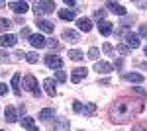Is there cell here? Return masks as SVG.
I'll return each instance as SVG.
<instances>
[{
  "mask_svg": "<svg viewBox=\"0 0 147 131\" xmlns=\"http://www.w3.org/2000/svg\"><path fill=\"white\" fill-rule=\"evenodd\" d=\"M143 112V100L134 98H118L110 106V118L114 123H125L129 118Z\"/></svg>",
  "mask_w": 147,
  "mask_h": 131,
  "instance_id": "cell-1",
  "label": "cell"
},
{
  "mask_svg": "<svg viewBox=\"0 0 147 131\" xmlns=\"http://www.w3.org/2000/svg\"><path fill=\"white\" fill-rule=\"evenodd\" d=\"M55 10V2H49V0H39L34 4V12L35 16H43V14H51Z\"/></svg>",
  "mask_w": 147,
  "mask_h": 131,
  "instance_id": "cell-2",
  "label": "cell"
},
{
  "mask_svg": "<svg viewBox=\"0 0 147 131\" xmlns=\"http://www.w3.org/2000/svg\"><path fill=\"white\" fill-rule=\"evenodd\" d=\"M24 88H26L28 92H32L34 96H37V98H39V94H41V92H39V86H37V80H35L34 75H26V77H24Z\"/></svg>",
  "mask_w": 147,
  "mask_h": 131,
  "instance_id": "cell-3",
  "label": "cell"
},
{
  "mask_svg": "<svg viewBox=\"0 0 147 131\" xmlns=\"http://www.w3.org/2000/svg\"><path fill=\"white\" fill-rule=\"evenodd\" d=\"M28 41H30V45L35 47V49H41V47H45V45H47V39L41 35V33H32Z\"/></svg>",
  "mask_w": 147,
  "mask_h": 131,
  "instance_id": "cell-4",
  "label": "cell"
},
{
  "mask_svg": "<svg viewBox=\"0 0 147 131\" xmlns=\"http://www.w3.org/2000/svg\"><path fill=\"white\" fill-rule=\"evenodd\" d=\"M45 65L49 67V69H57V71H61V67H63V59L57 57V55H45Z\"/></svg>",
  "mask_w": 147,
  "mask_h": 131,
  "instance_id": "cell-5",
  "label": "cell"
},
{
  "mask_svg": "<svg viewBox=\"0 0 147 131\" xmlns=\"http://www.w3.org/2000/svg\"><path fill=\"white\" fill-rule=\"evenodd\" d=\"M94 71L98 73V75H110L114 71V67L110 63H106V61H96L94 63Z\"/></svg>",
  "mask_w": 147,
  "mask_h": 131,
  "instance_id": "cell-6",
  "label": "cell"
},
{
  "mask_svg": "<svg viewBox=\"0 0 147 131\" xmlns=\"http://www.w3.org/2000/svg\"><path fill=\"white\" fill-rule=\"evenodd\" d=\"M124 39H125V45L129 47V49H137L139 47V35L134 32H127L124 35Z\"/></svg>",
  "mask_w": 147,
  "mask_h": 131,
  "instance_id": "cell-7",
  "label": "cell"
},
{
  "mask_svg": "<svg viewBox=\"0 0 147 131\" xmlns=\"http://www.w3.org/2000/svg\"><path fill=\"white\" fill-rule=\"evenodd\" d=\"M86 73H88V69L86 67H77V69H73V75H71V80L75 82V84H79L82 78L86 77Z\"/></svg>",
  "mask_w": 147,
  "mask_h": 131,
  "instance_id": "cell-8",
  "label": "cell"
},
{
  "mask_svg": "<svg viewBox=\"0 0 147 131\" xmlns=\"http://www.w3.org/2000/svg\"><path fill=\"white\" fill-rule=\"evenodd\" d=\"M16 43H18V37L12 35V33H4V35L0 37V45H2V47H14Z\"/></svg>",
  "mask_w": 147,
  "mask_h": 131,
  "instance_id": "cell-9",
  "label": "cell"
},
{
  "mask_svg": "<svg viewBox=\"0 0 147 131\" xmlns=\"http://www.w3.org/2000/svg\"><path fill=\"white\" fill-rule=\"evenodd\" d=\"M122 78L127 80V82H137V84H141V82L145 80V77H143V75H139V73H124Z\"/></svg>",
  "mask_w": 147,
  "mask_h": 131,
  "instance_id": "cell-10",
  "label": "cell"
},
{
  "mask_svg": "<svg viewBox=\"0 0 147 131\" xmlns=\"http://www.w3.org/2000/svg\"><path fill=\"white\" fill-rule=\"evenodd\" d=\"M37 28L41 30V32H45V33H53V22H49V20H41V18H37Z\"/></svg>",
  "mask_w": 147,
  "mask_h": 131,
  "instance_id": "cell-11",
  "label": "cell"
},
{
  "mask_svg": "<svg viewBox=\"0 0 147 131\" xmlns=\"http://www.w3.org/2000/svg\"><path fill=\"white\" fill-rule=\"evenodd\" d=\"M61 37H63L65 41H69V43H77V41H80V35L77 32H73V30H65Z\"/></svg>",
  "mask_w": 147,
  "mask_h": 131,
  "instance_id": "cell-12",
  "label": "cell"
},
{
  "mask_svg": "<svg viewBox=\"0 0 147 131\" xmlns=\"http://www.w3.org/2000/svg\"><path fill=\"white\" fill-rule=\"evenodd\" d=\"M8 6H10V10H14L16 14H26L28 8H30V6H28V2H10Z\"/></svg>",
  "mask_w": 147,
  "mask_h": 131,
  "instance_id": "cell-13",
  "label": "cell"
},
{
  "mask_svg": "<svg viewBox=\"0 0 147 131\" xmlns=\"http://www.w3.org/2000/svg\"><path fill=\"white\" fill-rule=\"evenodd\" d=\"M98 32H100L102 35H110V33L114 32L112 22H108V20H102V22L98 24Z\"/></svg>",
  "mask_w": 147,
  "mask_h": 131,
  "instance_id": "cell-14",
  "label": "cell"
},
{
  "mask_svg": "<svg viewBox=\"0 0 147 131\" xmlns=\"http://www.w3.org/2000/svg\"><path fill=\"white\" fill-rule=\"evenodd\" d=\"M4 120L8 121V123H16L18 121V114H16V110L12 108V106H8V108L4 110Z\"/></svg>",
  "mask_w": 147,
  "mask_h": 131,
  "instance_id": "cell-15",
  "label": "cell"
},
{
  "mask_svg": "<svg viewBox=\"0 0 147 131\" xmlns=\"http://www.w3.org/2000/svg\"><path fill=\"white\" fill-rule=\"evenodd\" d=\"M77 26H79L80 32H84V33H88L92 30V22L88 18H79V20H77Z\"/></svg>",
  "mask_w": 147,
  "mask_h": 131,
  "instance_id": "cell-16",
  "label": "cell"
},
{
  "mask_svg": "<svg viewBox=\"0 0 147 131\" xmlns=\"http://www.w3.org/2000/svg\"><path fill=\"white\" fill-rule=\"evenodd\" d=\"M106 8H110V12L118 14V16H125V8L122 6V4H118V2H108Z\"/></svg>",
  "mask_w": 147,
  "mask_h": 131,
  "instance_id": "cell-17",
  "label": "cell"
},
{
  "mask_svg": "<svg viewBox=\"0 0 147 131\" xmlns=\"http://www.w3.org/2000/svg\"><path fill=\"white\" fill-rule=\"evenodd\" d=\"M43 86H45V92L49 94V96H55V94H57L55 80H53V78H45V80H43Z\"/></svg>",
  "mask_w": 147,
  "mask_h": 131,
  "instance_id": "cell-18",
  "label": "cell"
},
{
  "mask_svg": "<svg viewBox=\"0 0 147 131\" xmlns=\"http://www.w3.org/2000/svg\"><path fill=\"white\" fill-rule=\"evenodd\" d=\"M69 129V121L63 120V118H59V120L51 125V131H67Z\"/></svg>",
  "mask_w": 147,
  "mask_h": 131,
  "instance_id": "cell-19",
  "label": "cell"
},
{
  "mask_svg": "<svg viewBox=\"0 0 147 131\" xmlns=\"http://www.w3.org/2000/svg\"><path fill=\"white\" fill-rule=\"evenodd\" d=\"M22 127L28 131H37V125H35L34 118H22Z\"/></svg>",
  "mask_w": 147,
  "mask_h": 131,
  "instance_id": "cell-20",
  "label": "cell"
},
{
  "mask_svg": "<svg viewBox=\"0 0 147 131\" xmlns=\"http://www.w3.org/2000/svg\"><path fill=\"white\" fill-rule=\"evenodd\" d=\"M51 118H55V110H53V108H43L41 112H39V120L49 121Z\"/></svg>",
  "mask_w": 147,
  "mask_h": 131,
  "instance_id": "cell-21",
  "label": "cell"
},
{
  "mask_svg": "<svg viewBox=\"0 0 147 131\" xmlns=\"http://www.w3.org/2000/svg\"><path fill=\"white\" fill-rule=\"evenodd\" d=\"M75 10H69V8H63V10H59V18L61 20H67V22H71V20H75Z\"/></svg>",
  "mask_w": 147,
  "mask_h": 131,
  "instance_id": "cell-22",
  "label": "cell"
},
{
  "mask_svg": "<svg viewBox=\"0 0 147 131\" xmlns=\"http://www.w3.org/2000/svg\"><path fill=\"white\" fill-rule=\"evenodd\" d=\"M96 104H92V102H88V104H84V108H82V114H84V118H90V116H94L96 114Z\"/></svg>",
  "mask_w": 147,
  "mask_h": 131,
  "instance_id": "cell-23",
  "label": "cell"
},
{
  "mask_svg": "<svg viewBox=\"0 0 147 131\" xmlns=\"http://www.w3.org/2000/svg\"><path fill=\"white\" fill-rule=\"evenodd\" d=\"M20 73H16L14 77H12V90H14V94L16 96H20Z\"/></svg>",
  "mask_w": 147,
  "mask_h": 131,
  "instance_id": "cell-24",
  "label": "cell"
},
{
  "mask_svg": "<svg viewBox=\"0 0 147 131\" xmlns=\"http://www.w3.org/2000/svg\"><path fill=\"white\" fill-rule=\"evenodd\" d=\"M69 59H71V61H82V59H84V53L79 51V49H71V51H69Z\"/></svg>",
  "mask_w": 147,
  "mask_h": 131,
  "instance_id": "cell-25",
  "label": "cell"
},
{
  "mask_svg": "<svg viewBox=\"0 0 147 131\" xmlns=\"http://www.w3.org/2000/svg\"><path fill=\"white\" fill-rule=\"evenodd\" d=\"M12 28V22L8 20V18H0V33L6 32V30H10Z\"/></svg>",
  "mask_w": 147,
  "mask_h": 131,
  "instance_id": "cell-26",
  "label": "cell"
},
{
  "mask_svg": "<svg viewBox=\"0 0 147 131\" xmlns=\"http://www.w3.org/2000/svg\"><path fill=\"white\" fill-rule=\"evenodd\" d=\"M26 61H28L30 65H35V63H37V53H35V51H30V53H26Z\"/></svg>",
  "mask_w": 147,
  "mask_h": 131,
  "instance_id": "cell-27",
  "label": "cell"
},
{
  "mask_svg": "<svg viewBox=\"0 0 147 131\" xmlns=\"http://www.w3.org/2000/svg\"><path fill=\"white\" fill-rule=\"evenodd\" d=\"M134 22H136V18H134V16H124V20H122V28H129Z\"/></svg>",
  "mask_w": 147,
  "mask_h": 131,
  "instance_id": "cell-28",
  "label": "cell"
},
{
  "mask_svg": "<svg viewBox=\"0 0 147 131\" xmlns=\"http://www.w3.org/2000/svg\"><path fill=\"white\" fill-rule=\"evenodd\" d=\"M98 55H100V51H98L96 47H90V49H88V59L96 61V59H98Z\"/></svg>",
  "mask_w": 147,
  "mask_h": 131,
  "instance_id": "cell-29",
  "label": "cell"
},
{
  "mask_svg": "<svg viewBox=\"0 0 147 131\" xmlns=\"http://www.w3.org/2000/svg\"><path fill=\"white\" fill-rule=\"evenodd\" d=\"M116 51H118L120 55H127V53H129V47H127L125 43H120L118 47H116Z\"/></svg>",
  "mask_w": 147,
  "mask_h": 131,
  "instance_id": "cell-30",
  "label": "cell"
},
{
  "mask_svg": "<svg viewBox=\"0 0 147 131\" xmlns=\"http://www.w3.org/2000/svg\"><path fill=\"white\" fill-rule=\"evenodd\" d=\"M131 131H147V121H141V123H136Z\"/></svg>",
  "mask_w": 147,
  "mask_h": 131,
  "instance_id": "cell-31",
  "label": "cell"
},
{
  "mask_svg": "<svg viewBox=\"0 0 147 131\" xmlns=\"http://www.w3.org/2000/svg\"><path fill=\"white\" fill-rule=\"evenodd\" d=\"M102 51H104L106 55H114V53H116V49H114L110 43H104V45H102Z\"/></svg>",
  "mask_w": 147,
  "mask_h": 131,
  "instance_id": "cell-32",
  "label": "cell"
},
{
  "mask_svg": "<svg viewBox=\"0 0 147 131\" xmlns=\"http://www.w3.org/2000/svg\"><path fill=\"white\" fill-rule=\"evenodd\" d=\"M55 78L59 80V82H65V80H67V73H65V71H57Z\"/></svg>",
  "mask_w": 147,
  "mask_h": 131,
  "instance_id": "cell-33",
  "label": "cell"
},
{
  "mask_svg": "<svg viewBox=\"0 0 147 131\" xmlns=\"http://www.w3.org/2000/svg\"><path fill=\"white\" fill-rule=\"evenodd\" d=\"M104 16H106V10H96L94 12V18H96V20H104Z\"/></svg>",
  "mask_w": 147,
  "mask_h": 131,
  "instance_id": "cell-34",
  "label": "cell"
},
{
  "mask_svg": "<svg viewBox=\"0 0 147 131\" xmlns=\"http://www.w3.org/2000/svg\"><path fill=\"white\" fill-rule=\"evenodd\" d=\"M82 108H84V106H82L80 102H73V110H75L77 114H82Z\"/></svg>",
  "mask_w": 147,
  "mask_h": 131,
  "instance_id": "cell-35",
  "label": "cell"
},
{
  "mask_svg": "<svg viewBox=\"0 0 147 131\" xmlns=\"http://www.w3.org/2000/svg\"><path fill=\"white\" fill-rule=\"evenodd\" d=\"M139 37H147V24L139 26Z\"/></svg>",
  "mask_w": 147,
  "mask_h": 131,
  "instance_id": "cell-36",
  "label": "cell"
},
{
  "mask_svg": "<svg viewBox=\"0 0 147 131\" xmlns=\"http://www.w3.org/2000/svg\"><path fill=\"white\" fill-rule=\"evenodd\" d=\"M10 57H8V53L4 51V49H0V61H8Z\"/></svg>",
  "mask_w": 147,
  "mask_h": 131,
  "instance_id": "cell-37",
  "label": "cell"
},
{
  "mask_svg": "<svg viewBox=\"0 0 147 131\" xmlns=\"http://www.w3.org/2000/svg\"><path fill=\"white\" fill-rule=\"evenodd\" d=\"M6 92H8V86H6L4 82H0V96H4Z\"/></svg>",
  "mask_w": 147,
  "mask_h": 131,
  "instance_id": "cell-38",
  "label": "cell"
},
{
  "mask_svg": "<svg viewBox=\"0 0 147 131\" xmlns=\"http://www.w3.org/2000/svg\"><path fill=\"white\" fill-rule=\"evenodd\" d=\"M30 35H32V33H30V30H28V28H24L22 32H20V37H30Z\"/></svg>",
  "mask_w": 147,
  "mask_h": 131,
  "instance_id": "cell-39",
  "label": "cell"
},
{
  "mask_svg": "<svg viewBox=\"0 0 147 131\" xmlns=\"http://www.w3.org/2000/svg\"><path fill=\"white\" fill-rule=\"evenodd\" d=\"M47 45H49V47H53V49H57V47H59V43H57L55 39H49V41H47Z\"/></svg>",
  "mask_w": 147,
  "mask_h": 131,
  "instance_id": "cell-40",
  "label": "cell"
},
{
  "mask_svg": "<svg viewBox=\"0 0 147 131\" xmlns=\"http://www.w3.org/2000/svg\"><path fill=\"white\" fill-rule=\"evenodd\" d=\"M114 69H118V71H120V69H124V61H122V59H118V61H116V67H114Z\"/></svg>",
  "mask_w": 147,
  "mask_h": 131,
  "instance_id": "cell-41",
  "label": "cell"
},
{
  "mask_svg": "<svg viewBox=\"0 0 147 131\" xmlns=\"http://www.w3.org/2000/svg\"><path fill=\"white\" fill-rule=\"evenodd\" d=\"M134 92L139 94V96H145V90H143V88H134Z\"/></svg>",
  "mask_w": 147,
  "mask_h": 131,
  "instance_id": "cell-42",
  "label": "cell"
},
{
  "mask_svg": "<svg viewBox=\"0 0 147 131\" xmlns=\"http://www.w3.org/2000/svg\"><path fill=\"white\" fill-rule=\"evenodd\" d=\"M65 4H67V6H77V2H75V0H65Z\"/></svg>",
  "mask_w": 147,
  "mask_h": 131,
  "instance_id": "cell-43",
  "label": "cell"
},
{
  "mask_svg": "<svg viewBox=\"0 0 147 131\" xmlns=\"http://www.w3.org/2000/svg\"><path fill=\"white\" fill-rule=\"evenodd\" d=\"M137 6H139V8H147V2H136Z\"/></svg>",
  "mask_w": 147,
  "mask_h": 131,
  "instance_id": "cell-44",
  "label": "cell"
},
{
  "mask_svg": "<svg viewBox=\"0 0 147 131\" xmlns=\"http://www.w3.org/2000/svg\"><path fill=\"white\" fill-rule=\"evenodd\" d=\"M143 53H145V55H147V45H145V47H143Z\"/></svg>",
  "mask_w": 147,
  "mask_h": 131,
  "instance_id": "cell-45",
  "label": "cell"
},
{
  "mask_svg": "<svg viewBox=\"0 0 147 131\" xmlns=\"http://www.w3.org/2000/svg\"><path fill=\"white\" fill-rule=\"evenodd\" d=\"M2 6H6V2H0V8H2Z\"/></svg>",
  "mask_w": 147,
  "mask_h": 131,
  "instance_id": "cell-46",
  "label": "cell"
},
{
  "mask_svg": "<svg viewBox=\"0 0 147 131\" xmlns=\"http://www.w3.org/2000/svg\"><path fill=\"white\" fill-rule=\"evenodd\" d=\"M0 131H4V129H0Z\"/></svg>",
  "mask_w": 147,
  "mask_h": 131,
  "instance_id": "cell-47",
  "label": "cell"
}]
</instances>
